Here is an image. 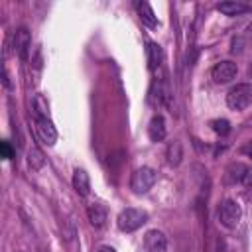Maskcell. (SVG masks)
Masks as SVG:
<instances>
[{
  "label": "cell",
  "instance_id": "cell-21",
  "mask_svg": "<svg viewBox=\"0 0 252 252\" xmlns=\"http://www.w3.org/2000/svg\"><path fill=\"white\" fill-rule=\"evenodd\" d=\"M246 187H252V167H248V171H246V175H244V181H242Z\"/></svg>",
  "mask_w": 252,
  "mask_h": 252
},
{
  "label": "cell",
  "instance_id": "cell-1",
  "mask_svg": "<svg viewBox=\"0 0 252 252\" xmlns=\"http://www.w3.org/2000/svg\"><path fill=\"white\" fill-rule=\"evenodd\" d=\"M148 220V213L144 209H136V207H128L124 211L118 213V219H116V224L122 232H134L138 230L144 222Z\"/></svg>",
  "mask_w": 252,
  "mask_h": 252
},
{
  "label": "cell",
  "instance_id": "cell-14",
  "mask_svg": "<svg viewBox=\"0 0 252 252\" xmlns=\"http://www.w3.org/2000/svg\"><path fill=\"white\" fill-rule=\"evenodd\" d=\"M134 6L138 10V16H140L142 24H146L148 28H158V18H156V14H154V10L148 2H136Z\"/></svg>",
  "mask_w": 252,
  "mask_h": 252
},
{
  "label": "cell",
  "instance_id": "cell-5",
  "mask_svg": "<svg viewBox=\"0 0 252 252\" xmlns=\"http://www.w3.org/2000/svg\"><path fill=\"white\" fill-rule=\"evenodd\" d=\"M236 73H238L236 63L224 59V61L215 63V67L211 69V79H213V83H217V85H224V83H230V81L236 77Z\"/></svg>",
  "mask_w": 252,
  "mask_h": 252
},
{
  "label": "cell",
  "instance_id": "cell-2",
  "mask_svg": "<svg viewBox=\"0 0 252 252\" xmlns=\"http://www.w3.org/2000/svg\"><path fill=\"white\" fill-rule=\"evenodd\" d=\"M252 102V85L238 83L226 93V104L230 110H244Z\"/></svg>",
  "mask_w": 252,
  "mask_h": 252
},
{
  "label": "cell",
  "instance_id": "cell-11",
  "mask_svg": "<svg viewBox=\"0 0 252 252\" xmlns=\"http://www.w3.org/2000/svg\"><path fill=\"white\" fill-rule=\"evenodd\" d=\"M73 189L77 191L79 197H87L91 193V179H89V173L85 169H75L73 171Z\"/></svg>",
  "mask_w": 252,
  "mask_h": 252
},
{
  "label": "cell",
  "instance_id": "cell-16",
  "mask_svg": "<svg viewBox=\"0 0 252 252\" xmlns=\"http://www.w3.org/2000/svg\"><path fill=\"white\" fill-rule=\"evenodd\" d=\"M246 171H248V167H246L244 163H230L228 169H226V183H230V185L242 183Z\"/></svg>",
  "mask_w": 252,
  "mask_h": 252
},
{
  "label": "cell",
  "instance_id": "cell-12",
  "mask_svg": "<svg viewBox=\"0 0 252 252\" xmlns=\"http://www.w3.org/2000/svg\"><path fill=\"white\" fill-rule=\"evenodd\" d=\"M148 136L152 142H161L165 138V120L161 114H156L148 124Z\"/></svg>",
  "mask_w": 252,
  "mask_h": 252
},
{
  "label": "cell",
  "instance_id": "cell-4",
  "mask_svg": "<svg viewBox=\"0 0 252 252\" xmlns=\"http://www.w3.org/2000/svg\"><path fill=\"white\" fill-rule=\"evenodd\" d=\"M242 219V209L234 199H224L219 205V220L224 228H236Z\"/></svg>",
  "mask_w": 252,
  "mask_h": 252
},
{
  "label": "cell",
  "instance_id": "cell-20",
  "mask_svg": "<svg viewBox=\"0 0 252 252\" xmlns=\"http://www.w3.org/2000/svg\"><path fill=\"white\" fill-rule=\"evenodd\" d=\"M0 152H2V158H4V159H12V158H14V150L10 148L8 140H2V142H0Z\"/></svg>",
  "mask_w": 252,
  "mask_h": 252
},
{
  "label": "cell",
  "instance_id": "cell-7",
  "mask_svg": "<svg viewBox=\"0 0 252 252\" xmlns=\"http://www.w3.org/2000/svg\"><path fill=\"white\" fill-rule=\"evenodd\" d=\"M35 128H37V136L43 140V144L53 146L57 140V130L53 126V122L47 116H35Z\"/></svg>",
  "mask_w": 252,
  "mask_h": 252
},
{
  "label": "cell",
  "instance_id": "cell-6",
  "mask_svg": "<svg viewBox=\"0 0 252 252\" xmlns=\"http://www.w3.org/2000/svg\"><path fill=\"white\" fill-rule=\"evenodd\" d=\"M30 49H32V35L28 32V28H18L16 33H14V51L20 55V59L28 61V55H30Z\"/></svg>",
  "mask_w": 252,
  "mask_h": 252
},
{
  "label": "cell",
  "instance_id": "cell-10",
  "mask_svg": "<svg viewBox=\"0 0 252 252\" xmlns=\"http://www.w3.org/2000/svg\"><path fill=\"white\" fill-rule=\"evenodd\" d=\"M215 8H217L220 14H224V16H242V14H246V12L252 10L248 4H244V2H236V0L219 2Z\"/></svg>",
  "mask_w": 252,
  "mask_h": 252
},
{
  "label": "cell",
  "instance_id": "cell-8",
  "mask_svg": "<svg viewBox=\"0 0 252 252\" xmlns=\"http://www.w3.org/2000/svg\"><path fill=\"white\" fill-rule=\"evenodd\" d=\"M144 246L148 252H167V238L161 230L152 228L144 236Z\"/></svg>",
  "mask_w": 252,
  "mask_h": 252
},
{
  "label": "cell",
  "instance_id": "cell-3",
  "mask_svg": "<svg viewBox=\"0 0 252 252\" xmlns=\"http://www.w3.org/2000/svg\"><path fill=\"white\" fill-rule=\"evenodd\" d=\"M156 181H158L156 169H154V167H148V165H142V167H138V169L132 173V177H130V187H132L134 193L142 195V193H148V191L154 187Z\"/></svg>",
  "mask_w": 252,
  "mask_h": 252
},
{
  "label": "cell",
  "instance_id": "cell-13",
  "mask_svg": "<svg viewBox=\"0 0 252 252\" xmlns=\"http://www.w3.org/2000/svg\"><path fill=\"white\" fill-rule=\"evenodd\" d=\"M183 159V146L179 140H171L165 148V161L171 165V167H177Z\"/></svg>",
  "mask_w": 252,
  "mask_h": 252
},
{
  "label": "cell",
  "instance_id": "cell-19",
  "mask_svg": "<svg viewBox=\"0 0 252 252\" xmlns=\"http://www.w3.org/2000/svg\"><path fill=\"white\" fill-rule=\"evenodd\" d=\"M211 128H213L215 134L226 136V134L230 132V122H228L226 118H215V120H211Z\"/></svg>",
  "mask_w": 252,
  "mask_h": 252
},
{
  "label": "cell",
  "instance_id": "cell-9",
  "mask_svg": "<svg viewBox=\"0 0 252 252\" xmlns=\"http://www.w3.org/2000/svg\"><path fill=\"white\" fill-rule=\"evenodd\" d=\"M87 217H89V222L94 226V228H102L108 220V213H106V207L100 205V203H89L87 205Z\"/></svg>",
  "mask_w": 252,
  "mask_h": 252
},
{
  "label": "cell",
  "instance_id": "cell-15",
  "mask_svg": "<svg viewBox=\"0 0 252 252\" xmlns=\"http://www.w3.org/2000/svg\"><path fill=\"white\" fill-rule=\"evenodd\" d=\"M148 59H150V69L158 75H161V63H163V55L158 43H150L148 47Z\"/></svg>",
  "mask_w": 252,
  "mask_h": 252
},
{
  "label": "cell",
  "instance_id": "cell-18",
  "mask_svg": "<svg viewBox=\"0 0 252 252\" xmlns=\"http://www.w3.org/2000/svg\"><path fill=\"white\" fill-rule=\"evenodd\" d=\"M33 112H35V116H47L49 118V104L41 94L33 96Z\"/></svg>",
  "mask_w": 252,
  "mask_h": 252
},
{
  "label": "cell",
  "instance_id": "cell-17",
  "mask_svg": "<svg viewBox=\"0 0 252 252\" xmlns=\"http://www.w3.org/2000/svg\"><path fill=\"white\" fill-rule=\"evenodd\" d=\"M28 165H30V169H33V171H37V169H41V167L45 165L43 152H41L37 146H32V148L28 150Z\"/></svg>",
  "mask_w": 252,
  "mask_h": 252
},
{
  "label": "cell",
  "instance_id": "cell-22",
  "mask_svg": "<svg viewBox=\"0 0 252 252\" xmlns=\"http://www.w3.org/2000/svg\"><path fill=\"white\" fill-rule=\"evenodd\" d=\"M96 252H116V250H114L112 246H100V248H98Z\"/></svg>",
  "mask_w": 252,
  "mask_h": 252
}]
</instances>
